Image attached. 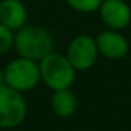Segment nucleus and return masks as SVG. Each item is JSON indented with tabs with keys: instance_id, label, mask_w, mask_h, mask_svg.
Listing matches in <instances>:
<instances>
[{
	"instance_id": "nucleus-1",
	"label": "nucleus",
	"mask_w": 131,
	"mask_h": 131,
	"mask_svg": "<svg viewBox=\"0 0 131 131\" xmlns=\"http://www.w3.org/2000/svg\"><path fill=\"white\" fill-rule=\"evenodd\" d=\"M14 47L20 57L40 62L54 51V37L40 26H24L14 35Z\"/></svg>"
},
{
	"instance_id": "nucleus-2",
	"label": "nucleus",
	"mask_w": 131,
	"mask_h": 131,
	"mask_svg": "<svg viewBox=\"0 0 131 131\" xmlns=\"http://www.w3.org/2000/svg\"><path fill=\"white\" fill-rule=\"evenodd\" d=\"M41 80L52 90L69 89L75 82L76 69L72 66L66 55L52 51L40 61Z\"/></svg>"
},
{
	"instance_id": "nucleus-3",
	"label": "nucleus",
	"mask_w": 131,
	"mask_h": 131,
	"mask_svg": "<svg viewBox=\"0 0 131 131\" xmlns=\"http://www.w3.org/2000/svg\"><path fill=\"white\" fill-rule=\"evenodd\" d=\"M6 85L18 92H27L38 85L41 80L40 65L27 58L14 59L4 69Z\"/></svg>"
},
{
	"instance_id": "nucleus-4",
	"label": "nucleus",
	"mask_w": 131,
	"mask_h": 131,
	"mask_svg": "<svg viewBox=\"0 0 131 131\" xmlns=\"http://www.w3.org/2000/svg\"><path fill=\"white\" fill-rule=\"evenodd\" d=\"M27 104L21 92L7 85L0 86V128H14L24 121Z\"/></svg>"
},
{
	"instance_id": "nucleus-5",
	"label": "nucleus",
	"mask_w": 131,
	"mask_h": 131,
	"mask_svg": "<svg viewBox=\"0 0 131 131\" xmlns=\"http://www.w3.org/2000/svg\"><path fill=\"white\" fill-rule=\"evenodd\" d=\"M99 57L96 38L89 34H79L72 38L66 49V58L76 71H89Z\"/></svg>"
},
{
	"instance_id": "nucleus-6",
	"label": "nucleus",
	"mask_w": 131,
	"mask_h": 131,
	"mask_svg": "<svg viewBox=\"0 0 131 131\" xmlns=\"http://www.w3.org/2000/svg\"><path fill=\"white\" fill-rule=\"evenodd\" d=\"M99 14L102 23L110 30L121 31L131 23V7L124 0H103Z\"/></svg>"
},
{
	"instance_id": "nucleus-7",
	"label": "nucleus",
	"mask_w": 131,
	"mask_h": 131,
	"mask_svg": "<svg viewBox=\"0 0 131 131\" xmlns=\"http://www.w3.org/2000/svg\"><path fill=\"white\" fill-rule=\"evenodd\" d=\"M96 44L99 48V54L107 59H121L130 51L128 40L117 30H104L96 37Z\"/></svg>"
},
{
	"instance_id": "nucleus-8",
	"label": "nucleus",
	"mask_w": 131,
	"mask_h": 131,
	"mask_svg": "<svg viewBox=\"0 0 131 131\" xmlns=\"http://www.w3.org/2000/svg\"><path fill=\"white\" fill-rule=\"evenodd\" d=\"M27 9L21 0H2L0 3V23L12 31L26 26Z\"/></svg>"
},
{
	"instance_id": "nucleus-9",
	"label": "nucleus",
	"mask_w": 131,
	"mask_h": 131,
	"mask_svg": "<svg viewBox=\"0 0 131 131\" xmlns=\"http://www.w3.org/2000/svg\"><path fill=\"white\" fill-rule=\"evenodd\" d=\"M51 107L54 113L61 118H68L73 116L78 107L76 96L69 89L65 90H55L51 97Z\"/></svg>"
},
{
	"instance_id": "nucleus-10",
	"label": "nucleus",
	"mask_w": 131,
	"mask_h": 131,
	"mask_svg": "<svg viewBox=\"0 0 131 131\" xmlns=\"http://www.w3.org/2000/svg\"><path fill=\"white\" fill-rule=\"evenodd\" d=\"M71 9L79 13H93L99 10L103 0H65Z\"/></svg>"
},
{
	"instance_id": "nucleus-11",
	"label": "nucleus",
	"mask_w": 131,
	"mask_h": 131,
	"mask_svg": "<svg viewBox=\"0 0 131 131\" xmlns=\"http://www.w3.org/2000/svg\"><path fill=\"white\" fill-rule=\"evenodd\" d=\"M12 45H14V35L12 30L0 23V55L6 54Z\"/></svg>"
},
{
	"instance_id": "nucleus-12",
	"label": "nucleus",
	"mask_w": 131,
	"mask_h": 131,
	"mask_svg": "<svg viewBox=\"0 0 131 131\" xmlns=\"http://www.w3.org/2000/svg\"><path fill=\"white\" fill-rule=\"evenodd\" d=\"M6 85V76H4V71L0 69V86Z\"/></svg>"
}]
</instances>
